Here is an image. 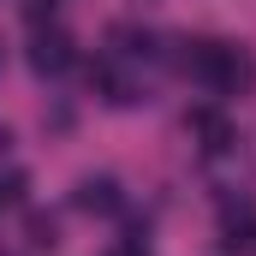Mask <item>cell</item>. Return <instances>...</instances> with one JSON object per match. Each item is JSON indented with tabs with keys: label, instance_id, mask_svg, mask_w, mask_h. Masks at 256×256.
<instances>
[{
	"label": "cell",
	"instance_id": "1",
	"mask_svg": "<svg viewBox=\"0 0 256 256\" xmlns=\"http://www.w3.org/2000/svg\"><path fill=\"white\" fill-rule=\"evenodd\" d=\"M185 72H191L202 90H214V96H238V90L256 84V60H250L244 42H191Z\"/></svg>",
	"mask_w": 256,
	"mask_h": 256
},
{
	"label": "cell",
	"instance_id": "2",
	"mask_svg": "<svg viewBox=\"0 0 256 256\" xmlns=\"http://www.w3.org/2000/svg\"><path fill=\"white\" fill-rule=\"evenodd\" d=\"M30 66H36L42 78H60L66 66H72V42H66L60 30H48V36H36V48H30Z\"/></svg>",
	"mask_w": 256,
	"mask_h": 256
},
{
	"label": "cell",
	"instance_id": "3",
	"mask_svg": "<svg viewBox=\"0 0 256 256\" xmlns=\"http://www.w3.org/2000/svg\"><path fill=\"white\" fill-rule=\"evenodd\" d=\"M191 131L202 137V149H208V155H220V149H232V126H226V120H220L214 108H196V114H191Z\"/></svg>",
	"mask_w": 256,
	"mask_h": 256
},
{
	"label": "cell",
	"instance_id": "4",
	"mask_svg": "<svg viewBox=\"0 0 256 256\" xmlns=\"http://www.w3.org/2000/svg\"><path fill=\"white\" fill-rule=\"evenodd\" d=\"M78 208H96V214L120 208V185H114V179H84V185H78Z\"/></svg>",
	"mask_w": 256,
	"mask_h": 256
},
{
	"label": "cell",
	"instance_id": "5",
	"mask_svg": "<svg viewBox=\"0 0 256 256\" xmlns=\"http://www.w3.org/2000/svg\"><path fill=\"white\" fill-rule=\"evenodd\" d=\"M24 185H30V179H24L18 167H0V208H18V202H24Z\"/></svg>",
	"mask_w": 256,
	"mask_h": 256
},
{
	"label": "cell",
	"instance_id": "6",
	"mask_svg": "<svg viewBox=\"0 0 256 256\" xmlns=\"http://www.w3.org/2000/svg\"><path fill=\"white\" fill-rule=\"evenodd\" d=\"M30 238L48 250V244H54V220H48V214H30Z\"/></svg>",
	"mask_w": 256,
	"mask_h": 256
},
{
	"label": "cell",
	"instance_id": "7",
	"mask_svg": "<svg viewBox=\"0 0 256 256\" xmlns=\"http://www.w3.org/2000/svg\"><path fill=\"white\" fill-rule=\"evenodd\" d=\"M54 12H60V0H30V6H24L30 24H42V18H54Z\"/></svg>",
	"mask_w": 256,
	"mask_h": 256
},
{
	"label": "cell",
	"instance_id": "8",
	"mask_svg": "<svg viewBox=\"0 0 256 256\" xmlns=\"http://www.w3.org/2000/svg\"><path fill=\"white\" fill-rule=\"evenodd\" d=\"M108 256H149V244H143V238H126V244H114Z\"/></svg>",
	"mask_w": 256,
	"mask_h": 256
},
{
	"label": "cell",
	"instance_id": "9",
	"mask_svg": "<svg viewBox=\"0 0 256 256\" xmlns=\"http://www.w3.org/2000/svg\"><path fill=\"white\" fill-rule=\"evenodd\" d=\"M0 149H6V126H0Z\"/></svg>",
	"mask_w": 256,
	"mask_h": 256
},
{
	"label": "cell",
	"instance_id": "10",
	"mask_svg": "<svg viewBox=\"0 0 256 256\" xmlns=\"http://www.w3.org/2000/svg\"><path fill=\"white\" fill-rule=\"evenodd\" d=\"M0 256H6V250H0Z\"/></svg>",
	"mask_w": 256,
	"mask_h": 256
}]
</instances>
